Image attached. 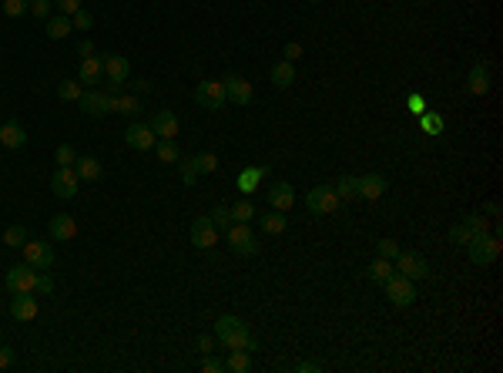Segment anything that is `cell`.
Masks as SVG:
<instances>
[{
    "label": "cell",
    "instance_id": "1",
    "mask_svg": "<svg viewBox=\"0 0 503 373\" xmlns=\"http://www.w3.org/2000/svg\"><path fill=\"white\" fill-rule=\"evenodd\" d=\"M215 336H218V343H225L229 350H255L259 346L255 336H252V329H248V323H242L239 316H218L215 320Z\"/></svg>",
    "mask_w": 503,
    "mask_h": 373
},
{
    "label": "cell",
    "instance_id": "2",
    "mask_svg": "<svg viewBox=\"0 0 503 373\" xmlns=\"http://www.w3.org/2000/svg\"><path fill=\"white\" fill-rule=\"evenodd\" d=\"M467 256H470L473 266H493L500 259V235H473L470 246H467Z\"/></svg>",
    "mask_w": 503,
    "mask_h": 373
},
{
    "label": "cell",
    "instance_id": "3",
    "mask_svg": "<svg viewBox=\"0 0 503 373\" xmlns=\"http://www.w3.org/2000/svg\"><path fill=\"white\" fill-rule=\"evenodd\" d=\"M339 195H335L333 185H316L309 188V195H305V209L312 212V216H333L335 209H339Z\"/></svg>",
    "mask_w": 503,
    "mask_h": 373
},
{
    "label": "cell",
    "instance_id": "4",
    "mask_svg": "<svg viewBox=\"0 0 503 373\" xmlns=\"http://www.w3.org/2000/svg\"><path fill=\"white\" fill-rule=\"evenodd\" d=\"M77 105H81V111L88 114V118H101V114H107V111H114V105H118V94H105V91H81V98H77Z\"/></svg>",
    "mask_w": 503,
    "mask_h": 373
},
{
    "label": "cell",
    "instance_id": "5",
    "mask_svg": "<svg viewBox=\"0 0 503 373\" xmlns=\"http://www.w3.org/2000/svg\"><path fill=\"white\" fill-rule=\"evenodd\" d=\"M382 286H386V299H389L393 306H413V303H416V286H413V280H406V276L393 273Z\"/></svg>",
    "mask_w": 503,
    "mask_h": 373
},
{
    "label": "cell",
    "instance_id": "6",
    "mask_svg": "<svg viewBox=\"0 0 503 373\" xmlns=\"http://www.w3.org/2000/svg\"><path fill=\"white\" fill-rule=\"evenodd\" d=\"M195 101H199V108H205V111H222L229 105L225 84H222V81H201L199 88H195Z\"/></svg>",
    "mask_w": 503,
    "mask_h": 373
},
{
    "label": "cell",
    "instance_id": "7",
    "mask_svg": "<svg viewBox=\"0 0 503 373\" xmlns=\"http://www.w3.org/2000/svg\"><path fill=\"white\" fill-rule=\"evenodd\" d=\"M393 266H396L399 276H406V280H413V282L429 276V263L420 256V252H403V249H399V256L393 259Z\"/></svg>",
    "mask_w": 503,
    "mask_h": 373
},
{
    "label": "cell",
    "instance_id": "8",
    "mask_svg": "<svg viewBox=\"0 0 503 373\" xmlns=\"http://www.w3.org/2000/svg\"><path fill=\"white\" fill-rule=\"evenodd\" d=\"M34 280H37V269H34L31 263H20L14 266V269H7V280H4V286H7V293H34Z\"/></svg>",
    "mask_w": 503,
    "mask_h": 373
},
{
    "label": "cell",
    "instance_id": "9",
    "mask_svg": "<svg viewBox=\"0 0 503 373\" xmlns=\"http://www.w3.org/2000/svg\"><path fill=\"white\" fill-rule=\"evenodd\" d=\"M225 235H229L232 252H239V256H255L259 252V242H255V235L248 229V222H232V229Z\"/></svg>",
    "mask_w": 503,
    "mask_h": 373
},
{
    "label": "cell",
    "instance_id": "10",
    "mask_svg": "<svg viewBox=\"0 0 503 373\" xmlns=\"http://www.w3.org/2000/svg\"><path fill=\"white\" fill-rule=\"evenodd\" d=\"M77 188H81V175H77L74 169H54V175H51V192L58 195V199H74Z\"/></svg>",
    "mask_w": 503,
    "mask_h": 373
},
{
    "label": "cell",
    "instance_id": "11",
    "mask_svg": "<svg viewBox=\"0 0 503 373\" xmlns=\"http://www.w3.org/2000/svg\"><path fill=\"white\" fill-rule=\"evenodd\" d=\"M222 84H225V98H229L232 105H239V108L252 105V98H255V91H252V81H245L242 74H225V78H222Z\"/></svg>",
    "mask_w": 503,
    "mask_h": 373
},
{
    "label": "cell",
    "instance_id": "12",
    "mask_svg": "<svg viewBox=\"0 0 503 373\" xmlns=\"http://www.w3.org/2000/svg\"><path fill=\"white\" fill-rule=\"evenodd\" d=\"M154 141H158V135L152 131V124H145V122H131L128 131H124V145L135 148V152H152Z\"/></svg>",
    "mask_w": 503,
    "mask_h": 373
},
{
    "label": "cell",
    "instance_id": "13",
    "mask_svg": "<svg viewBox=\"0 0 503 373\" xmlns=\"http://www.w3.org/2000/svg\"><path fill=\"white\" fill-rule=\"evenodd\" d=\"M218 242V229H215L212 216H199L192 222V246L195 249H215Z\"/></svg>",
    "mask_w": 503,
    "mask_h": 373
},
{
    "label": "cell",
    "instance_id": "14",
    "mask_svg": "<svg viewBox=\"0 0 503 373\" xmlns=\"http://www.w3.org/2000/svg\"><path fill=\"white\" fill-rule=\"evenodd\" d=\"M24 259L34 266V269H54V249L41 242V239H27L24 242Z\"/></svg>",
    "mask_w": 503,
    "mask_h": 373
},
{
    "label": "cell",
    "instance_id": "15",
    "mask_svg": "<svg viewBox=\"0 0 503 373\" xmlns=\"http://www.w3.org/2000/svg\"><path fill=\"white\" fill-rule=\"evenodd\" d=\"M24 145H27V131H24V124L17 122V118L0 124V148L17 152V148H24Z\"/></svg>",
    "mask_w": 503,
    "mask_h": 373
},
{
    "label": "cell",
    "instance_id": "16",
    "mask_svg": "<svg viewBox=\"0 0 503 373\" xmlns=\"http://www.w3.org/2000/svg\"><path fill=\"white\" fill-rule=\"evenodd\" d=\"M265 192H269V205H272L275 212H289L292 205H295V188L289 182H272Z\"/></svg>",
    "mask_w": 503,
    "mask_h": 373
},
{
    "label": "cell",
    "instance_id": "17",
    "mask_svg": "<svg viewBox=\"0 0 503 373\" xmlns=\"http://www.w3.org/2000/svg\"><path fill=\"white\" fill-rule=\"evenodd\" d=\"M11 316H14L17 323L37 320V299H34V293H17L14 299H11Z\"/></svg>",
    "mask_w": 503,
    "mask_h": 373
},
{
    "label": "cell",
    "instance_id": "18",
    "mask_svg": "<svg viewBox=\"0 0 503 373\" xmlns=\"http://www.w3.org/2000/svg\"><path fill=\"white\" fill-rule=\"evenodd\" d=\"M386 175H380V171H369V175H363L359 178V199H369V202H376V199H382L386 195Z\"/></svg>",
    "mask_w": 503,
    "mask_h": 373
},
{
    "label": "cell",
    "instance_id": "19",
    "mask_svg": "<svg viewBox=\"0 0 503 373\" xmlns=\"http://www.w3.org/2000/svg\"><path fill=\"white\" fill-rule=\"evenodd\" d=\"M105 81V58L101 54H91V58H81V84H101Z\"/></svg>",
    "mask_w": 503,
    "mask_h": 373
},
{
    "label": "cell",
    "instance_id": "20",
    "mask_svg": "<svg viewBox=\"0 0 503 373\" xmlns=\"http://www.w3.org/2000/svg\"><path fill=\"white\" fill-rule=\"evenodd\" d=\"M467 91L476 94V98H483L490 91V67L487 61H476L470 67V74H467Z\"/></svg>",
    "mask_w": 503,
    "mask_h": 373
},
{
    "label": "cell",
    "instance_id": "21",
    "mask_svg": "<svg viewBox=\"0 0 503 373\" xmlns=\"http://www.w3.org/2000/svg\"><path fill=\"white\" fill-rule=\"evenodd\" d=\"M51 235H54V242H71L77 235V222H74V216H67V212H58V216L51 218Z\"/></svg>",
    "mask_w": 503,
    "mask_h": 373
},
{
    "label": "cell",
    "instance_id": "22",
    "mask_svg": "<svg viewBox=\"0 0 503 373\" xmlns=\"http://www.w3.org/2000/svg\"><path fill=\"white\" fill-rule=\"evenodd\" d=\"M152 131L158 135V138H178V118H175V111H168V108H161L158 114L152 118Z\"/></svg>",
    "mask_w": 503,
    "mask_h": 373
},
{
    "label": "cell",
    "instance_id": "23",
    "mask_svg": "<svg viewBox=\"0 0 503 373\" xmlns=\"http://www.w3.org/2000/svg\"><path fill=\"white\" fill-rule=\"evenodd\" d=\"M105 58V78L107 81H128L131 78V64H128V58L124 54H101Z\"/></svg>",
    "mask_w": 503,
    "mask_h": 373
},
{
    "label": "cell",
    "instance_id": "24",
    "mask_svg": "<svg viewBox=\"0 0 503 373\" xmlns=\"http://www.w3.org/2000/svg\"><path fill=\"white\" fill-rule=\"evenodd\" d=\"M71 31H74V27H71V17L67 14H58V11H54V14L44 20V34L51 41H64Z\"/></svg>",
    "mask_w": 503,
    "mask_h": 373
},
{
    "label": "cell",
    "instance_id": "25",
    "mask_svg": "<svg viewBox=\"0 0 503 373\" xmlns=\"http://www.w3.org/2000/svg\"><path fill=\"white\" fill-rule=\"evenodd\" d=\"M265 171H269L265 165H252V169H242V171H239V192H242V195H252V192L262 185Z\"/></svg>",
    "mask_w": 503,
    "mask_h": 373
},
{
    "label": "cell",
    "instance_id": "26",
    "mask_svg": "<svg viewBox=\"0 0 503 373\" xmlns=\"http://www.w3.org/2000/svg\"><path fill=\"white\" fill-rule=\"evenodd\" d=\"M74 171L81 175V182H98L101 178V162L94 155H77Z\"/></svg>",
    "mask_w": 503,
    "mask_h": 373
},
{
    "label": "cell",
    "instance_id": "27",
    "mask_svg": "<svg viewBox=\"0 0 503 373\" xmlns=\"http://www.w3.org/2000/svg\"><path fill=\"white\" fill-rule=\"evenodd\" d=\"M393 273H396L393 259H382V256H376V259H373V266H369V280L376 282V286H382V282L389 280Z\"/></svg>",
    "mask_w": 503,
    "mask_h": 373
},
{
    "label": "cell",
    "instance_id": "28",
    "mask_svg": "<svg viewBox=\"0 0 503 373\" xmlns=\"http://www.w3.org/2000/svg\"><path fill=\"white\" fill-rule=\"evenodd\" d=\"M259 225L265 235H282L286 225H289V218H286V212H272V216H259Z\"/></svg>",
    "mask_w": 503,
    "mask_h": 373
},
{
    "label": "cell",
    "instance_id": "29",
    "mask_svg": "<svg viewBox=\"0 0 503 373\" xmlns=\"http://www.w3.org/2000/svg\"><path fill=\"white\" fill-rule=\"evenodd\" d=\"M292 81H295V64L292 61H279L272 67V84L275 88H289Z\"/></svg>",
    "mask_w": 503,
    "mask_h": 373
},
{
    "label": "cell",
    "instance_id": "30",
    "mask_svg": "<svg viewBox=\"0 0 503 373\" xmlns=\"http://www.w3.org/2000/svg\"><path fill=\"white\" fill-rule=\"evenodd\" d=\"M154 152H158V162H161V165H175V162L182 158V152H178V145H175L171 138L154 141Z\"/></svg>",
    "mask_w": 503,
    "mask_h": 373
},
{
    "label": "cell",
    "instance_id": "31",
    "mask_svg": "<svg viewBox=\"0 0 503 373\" xmlns=\"http://www.w3.org/2000/svg\"><path fill=\"white\" fill-rule=\"evenodd\" d=\"M335 195L346 199V202L359 199V178H356V175H342V178L335 182Z\"/></svg>",
    "mask_w": 503,
    "mask_h": 373
},
{
    "label": "cell",
    "instance_id": "32",
    "mask_svg": "<svg viewBox=\"0 0 503 373\" xmlns=\"http://www.w3.org/2000/svg\"><path fill=\"white\" fill-rule=\"evenodd\" d=\"M225 370H232V373L252 370V357H248V350H232V357L225 360Z\"/></svg>",
    "mask_w": 503,
    "mask_h": 373
},
{
    "label": "cell",
    "instance_id": "33",
    "mask_svg": "<svg viewBox=\"0 0 503 373\" xmlns=\"http://www.w3.org/2000/svg\"><path fill=\"white\" fill-rule=\"evenodd\" d=\"M27 239H31V235H27L24 225H7V229H4V242H7L11 249H24Z\"/></svg>",
    "mask_w": 503,
    "mask_h": 373
},
{
    "label": "cell",
    "instance_id": "34",
    "mask_svg": "<svg viewBox=\"0 0 503 373\" xmlns=\"http://www.w3.org/2000/svg\"><path fill=\"white\" fill-rule=\"evenodd\" d=\"M470 239H473V233H470V225H467V222H453V225H450V242H453V246L467 249L470 246Z\"/></svg>",
    "mask_w": 503,
    "mask_h": 373
},
{
    "label": "cell",
    "instance_id": "35",
    "mask_svg": "<svg viewBox=\"0 0 503 373\" xmlns=\"http://www.w3.org/2000/svg\"><path fill=\"white\" fill-rule=\"evenodd\" d=\"M114 111H118V114H124V118H135L138 111H141V105H138L135 94H118V105H114Z\"/></svg>",
    "mask_w": 503,
    "mask_h": 373
},
{
    "label": "cell",
    "instance_id": "36",
    "mask_svg": "<svg viewBox=\"0 0 503 373\" xmlns=\"http://www.w3.org/2000/svg\"><path fill=\"white\" fill-rule=\"evenodd\" d=\"M232 218H235V222H252V218H255V205L248 202V195L232 205Z\"/></svg>",
    "mask_w": 503,
    "mask_h": 373
},
{
    "label": "cell",
    "instance_id": "37",
    "mask_svg": "<svg viewBox=\"0 0 503 373\" xmlns=\"http://www.w3.org/2000/svg\"><path fill=\"white\" fill-rule=\"evenodd\" d=\"M192 165H195L199 175H208V171H218V158H215L212 152H201V155L192 158Z\"/></svg>",
    "mask_w": 503,
    "mask_h": 373
},
{
    "label": "cell",
    "instance_id": "38",
    "mask_svg": "<svg viewBox=\"0 0 503 373\" xmlns=\"http://www.w3.org/2000/svg\"><path fill=\"white\" fill-rule=\"evenodd\" d=\"M81 91H84L81 81H61V84H58V98H61V101H77Z\"/></svg>",
    "mask_w": 503,
    "mask_h": 373
},
{
    "label": "cell",
    "instance_id": "39",
    "mask_svg": "<svg viewBox=\"0 0 503 373\" xmlns=\"http://www.w3.org/2000/svg\"><path fill=\"white\" fill-rule=\"evenodd\" d=\"M212 222H215V229H218V233H229V229H232V222H235V218H232V209H225V205H218V209L212 212Z\"/></svg>",
    "mask_w": 503,
    "mask_h": 373
},
{
    "label": "cell",
    "instance_id": "40",
    "mask_svg": "<svg viewBox=\"0 0 503 373\" xmlns=\"http://www.w3.org/2000/svg\"><path fill=\"white\" fill-rule=\"evenodd\" d=\"M34 293H54V276H51V269H37V280H34Z\"/></svg>",
    "mask_w": 503,
    "mask_h": 373
},
{
    "label": "cell",
    "instance_id": "41",
    "mask_svg": "<svg viewBox=\"0 0 503 373\" xmlns=\"http://www.w3.org/2000/svg\"><path fill=\"white\" fill-rule=\"evenodd\" d=\"M54 162L61 165V169H74L77 162V152L71 148V145H58V152H54Z\"/></svg>",
    "mask_w": 503,
    "mask_h": 373
},
{
    "label": "cell",
    "instance_id": "42",
    "mask_svg": "<svg viewBox=\"0 0 503 373\" xmlns=\"http://www.w3.org/2000/svg\"><path fill=\"white\" fill-rule=\"evenodd\" d=\"M27 7H31V0H0V11H4L7 17L27 14Z\"/></svg>",
    "mask_w": 503,
    "mask_h": 373
},
{
    "label": "cell",
    "instance_id": "43",
    "mask_svg": "<svg viewBox=\"0 0 503 373\" xmlns=\"http://www.w3.org/2000/svg\"><path fill=\"white\" fill-rule=\"evenodd\" d=\"M91 24H94V17H91V11H84V7L71 14V27H74V31H81V34L91 31Z\"/></svg>",
    "mask_w": 503,
    "mask_h": 373
},
{
    "label": "cell",
    "instance_id": "44",
    "mask_svg": "<svg viewBox=\"0 0 503 373\" xmlns=\"http://www.w3.org/2000/svg\"><path fill=\"white\" fill-rule=\"evenodd\" d=\"M463 222L470 225V233H473V235H483V233H490V222H487L483 216H480V212H470V216L463 218Z\"/></svg>",
    "mask_w": 503,
    "mask_h": 373
},
{
    "label": "cell",
    "instance_id": "45",
    "mask_svg": "<svg viewBox=\"0 0 503 373\" xmlns=\"http://www.w3.org/2000/svg\"><path fill=\"white\" fill-rule=\"evenodd\" d=\"M376 256H382V259H396L399 256L396 239H380V242H376Z\"/></svg>",
    "mask_w": 503,
    "mask_h": 373
},
{
    "label": "cell",
    "instance_id": "46",
    "mask_svg": "<svg viewBox=\"0 0 503 373\" xmlns=\"http://www.w3.org/2000/svg\"><path fill=\"white\" fill-rule=\"evenodd\" d=\"M37 20H47L51 17V11H54V0H31V7H27Z\"/></svg>",
    "mask_w": 503,
    "mask_h": 373
},
{
    "label": "cell",
    "instance_id": "47",
    "mask_svg": "<svg viewBox=\"0 0 503 373\" xmlns=\"http://www.w3.org/2000/svg\"><path fill=\"white\" fill-rule=\"evenodd\" d=\"M423 131H427V135H440L443 131V118L440 114H433V111H423Z\"/></svg>",
    "mask_w": 503,
    "mask_h": 373
},
{
    "label": "cell",
    "instance_id": "48",
    "mask_svg": "<svg viewBox=\"0 0 503 373\" xmlns=\"http://www.w3.org/2000/svg\"><path fill=\"white\" fill-rule=\"evenodd\" d=\"M178 169H182V182H185V185H195V182H199V171H195V165H192V158H188V162H182V158H178Z\"/></svg>",
    "mask_w": 503,
    "mask_h": 373
},
{
    "label": "cell",
    "instance_id": "49",
    "mask_svg": "<svg viewBox=\"0 0 503 373\" xmlns=\"http://www.w3.org/2000/svg\"><path fill=\"white\" fill-rule=\"evenodd\" d=\"M54 11L58 14H74V11H81V0H54Z\"/></svg>",
    "mask_w": 503,
    "mask_h": 373
},
{
    "label": "cell",
    "instance_id": "50",
    "mask_svg": "<svg viewBox=\"0 0 503 373\" xmlns=\"http://www.w3.org/2000/svg\"><path fill=\"white\" fill-rule=\"evenodd\" d=\"M201 370H205V373H222V370H225V363H222L218 357H212V353H205V360H201Z\"/></svg>",
    "mask_w": 503,
    "mask_h": 373
},
{
    "label": "cell",
    "instance_id": "51",
    "mask_svg": "<svg viewBox=\"0 0 503 373\" xmlns=\"http://www.w3.org/2000/svg\"><path fill=\"white\" fill-rule=\"evenodd\" d=\"M282 54H286V61H299V58H302V44H299V41H289V44H286V51H282Z\"/></svg>",
    "mask_w": 503,
    "mask_h": 373
},
{
    "label": "cell",
    "instance_id": "52",
    "mask_svg": "<svg viewBox=\"0 0 503 373\" xmlns=\"http://www.w3.org/2000/svg\"><path fill=\"white\" fill-rule=\"evenodd\" d=\"M11 367H14V350L0 346V370H11Z\"/></svg>",
    "mask_w": 503,
    "mask_h": 373
},
{
    "label": "cell",
    "instance_id": "53",
    "mask_svg": "<svg viewBox=\"0 0 503 373\" xmlns=\"http://www.w3.org/2000/svg\"><path fill=\"white\" fill-rule=\"evenodd\" d=\"M410 111L413 114H423L427 111V98L423 94H410Z\"/></svg>",
    "mask_w": 503,
    "mask_h": 373
},
{
    "label": "cell",
    "instance_id": "54",
    "mask_svg": "<svg viewBox=\"0 0 503 373\" xmlns=\"http://www.w3.org/2000/svg\"><path fill=\"white\" fill-rule=\"evenodd\" d=\"M195 346H199V353H212V350H215V340L208 336V333H201L199 340H195Z\"/></svg>",
    "mask_w": 503,
    "mask_h": 373
},
{
    "label": "cell",
    "instance_id": "55",
    "mask_svg": "<svg viewBox=\"0 0 503 373\" xmlns=\"http://www.w3.org/2000/svg\"><path fill=\"white\" fill-rule=\"evenodd\" d=\"M77 54H81V58H91V54H94V41H88V37H84V41L77 44Z\"/></svg>",
    "mask_w": 503,
    "mask_h": 373
},
{
    "label": "cell",
    "instance_id": "56",
    "mask_svg": "<svg viewBox=\"0 0 503 373\" xmlns=\"http://www.w3.org/2000/svg\"><path fill=\"white\" fill-rule=\"evenodd\" d=\"M322 363H295V373H319Z\"/></svg>",
    "mask_w": 503,
    "mask_h": 373
},
{
    "label": "cell",
    "instance_id": "57",
    "mask_svg": "<svg viewBox=\"0 0 503 373\" xmlns=\"http://www.w3.org/2000/svg\"><path fill=\"white\" fill-rule=\"evenodd\" d=\"M121 88H124L121 81H107L105 78V94H121Z\"/></svg>",
    "mask_w": 503,
    "mask_h": 373
},
{
    "label": "cell",
    "instance_id": "58",
    "mask_svg": "<svg viewBox=\"0 0 503 373\" xmlns=\"http://www.w3.org/2000/svg\"><path fill=\"white\" fill-rule=\"evenodd\" d=\"M135 88H138V91H148V88H152V81H148V78H138Z\"/></svg>",
    "mask_w": 503,
    "mask_h": 373
},
{
    "label": "cell",
    "instance_id": "59",
    "mask_svg": "<svg viewBox=\"0 0 503 373\" xmlns=\"http://www.w3.org/2000/svg\"><path fill=\"white\" fill-rule=\"evenodd\" d=\"M312 4H322V0H312Z\"/></svg>",
    "mask_w": 503,
    "mask_h": 373
},
{
    "label": "cell",
    "instance_id": "60",
    "mask_svg": "<svg viewBox=\"0 0 503 373\" xmlns=\"http://www.w3.org/2000/svg\"><path fill=\"white\" fill-rule=\"evenodd\" d=\"M0 124H4V122H0Z\"/></svg>",
    "mask_w": 503,
    "mask_h": 373
}]
</instances>
